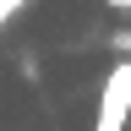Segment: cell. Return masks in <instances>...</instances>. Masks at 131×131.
Wrapping results in <instances>:
<instances>
[{
  "label": "cell",
  "mask_w": 131,
  "mask_h": 131,
  "mask_svg": "<svg viewBox=\"0 0 131 131\" xmlns=\"http://www.w3.org/2000/svg\"><path fill=\"white\" fill-rule=\"evenodd\" d=\"M126 115H131V60H120L104 82V98H98V120L93 131H126Z\"/></svg>",
  "instance_id": "6da1fadb"
},
{
  "label": "cell",
  "mask_w": 131,
  "mask_h": 131,
  "mask_svg": "<svg viewBox=\"0 0 131 131\" xmlns=\"http://www.w3.org/2000/svg\"><path fill=\"white\" fill-rule=\"evenodd\" d=\"M22 6H27V0H0V22H11V16L22 11Z\"/></svg>",
  "instance_id": "7a4b0ae2"
},
{
  "label": "cell",
  "mask_w": 131,
  "mask_h": 131,
  "mask_svg": "<svg viewBox=\"0 0 131 131\" xmlns=\"http://www.w3.org/2000/svg\"><path fill=\"white\" fill-rule=\"evenodd\" d=\"M104 6H109V11H131V0H104Z\"/></svg>",
  "instance_id": "3957f363"
}]
</instances>
